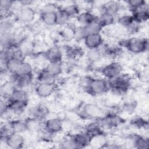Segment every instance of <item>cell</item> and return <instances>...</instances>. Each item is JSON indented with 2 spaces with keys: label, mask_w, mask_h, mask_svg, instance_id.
Wrapping results in <instances>:
<instances>
[{
  "label": "cell",
  "mask_w": 149,
  "mask_h": 149,
  "mask_svg": "<svg viewBox=\"0 0 149 149\" xmlns=\"http://www.w3.org/2000/svg\"><path fill=\"white\" fill-rule=\"evenodd\" d=\"M119 45L122 48H125L133 54H140L147 51L148 40L146 38L130 37L120 40Z\"/></svg>",
  "instance_id": "obj_1"
},
{
  "label": "cell",
  "mask_w": 149,
  "mask_h": 149,
  "mask_svg": "<svg viewBox=\"0 0 149 149\" xmlns=\"http://www.w3.org/2000/svg\"><path fill=\"white\" fill-rule=\"evenodd\" d=\"M85 88L92 95H101L109 90L108 80L101 77H87Z\"/></svg>",
  "instance_id": "obj_2"
},
{
  "label": "cell",
  "mask_w": 149,
  "mask_h": 149,
  "mask_svg": "<svg viewBox=\"0 0 149 149\" xmlns=\"http://www.w3.org/2000/svg\"><path fill=\"white\" fill-rule=\"evenodd\" d=\"M109 90L114 94L122 95L126 94L130 87L132 80L128 74L120 73L116 77L108 80Z\"/></svg>",
  "instance_id": "obj_3"
},
{
  "label": "cell",
  "mask_w": 149,
  "mask_h": 149,
  "mask_svg": "<svg viewBox=\"0 0 149 149\" xmlns=\"http://www.w3.org/2000/svg\"><path fill=\"white\" fill-rule=\"evenodd\" d=\"M97 120L104 130L117 127L125 122V119L122 117L114 112L107 113L104 116Z\"/></svg>",
  "instance_id": "obj_4"
},
{
  "label": "cell",
  "mask_w": 149,
  "mask_h": 149,
  "mask_svg": "<svg viewBox=\"0 0 149 149\" xmlns=\"http://www.w3.org/2000/svg\"><path fill=\"white\" fill-rule=\"evenodd\" d=\"M107 112L100 106L94 103H87L83 107L80 115L85 119H98L104 116Z\"/></svg>",
  "instance_id": "obj_5"
},
{
  "label": "cell",
  "mask_w": 149,
  "mask_h": 149,
  "mask_svg": "<svg viewBox=\"0 0 149 149\" xmlns=\"http://www.w3.org/2000/svg\"><path fill=\"white\" fill-rule=\"evenodd\" d=\"M122 65L116 61H113L107 63L100 69V73L103 78L108 80L116 77L122 73Z\"/></svg>",
  "instance_id": "obj_6"
},
{
  "label": "cell",
  "mask_w": 149,
  "mask_h": 149,
  "mask_svg": "<svg viewBox=\"0 0 149 149\" xmlns=\"http://www.w3.org/2000/svg\"><path fill=\"white\" fill-rule=\"evenodd\" d=\"M36 15V10L31 6L20 7L16 15V20L22 23H30L34 20Z\"/></svg>",
  "instance_id": "obj_7"
},
{
  "label": "cell",
  "mask_w": 149,
  "mask_h": 149,
  "mask_svg": "<svg viewBox=\"0 0 149 149\" xmlns=\"http://www.w3.org/2000/svg\"><path fill=\"white\" fill-rule=\"evenodd\" d=\"M42 128L48 132L55 134L63 130V121L56 116L48 118L44 122Z\"/></svg>",
  "instance_id": "obj_8"
},
{
  "label": "cell",
  "mask_w": 149,
  "mask_h": 149,
  "mask_svg": "<svg viewBox=\"0 0 149 149\" xmlns=\"http://www.w3.org/2000/svg\"><path fill=\"white\" fill-rule=\"evenodd\" d=\"M1 141H3L5 144L9 148L19 149L23 147L25 143V139L22 133H13L4 140H1Z\"/></svg>",
  "instance_id": "obj_9"
},
{
  "label": "cell",
  "mask_w": 149,
  "mask_h": 149,
  "mask_svg": "<svg viewBox=\"0 0 149 149\" xmlns=\"http://www.w3.org/2000/svg\"><path fill=\"white\" fill-rule=\"evenodd\" d=\"M71 137L75 148H83L90 146L91 137L86 131L76 133Z\"/></svg>",
  "instance_id": "obj_10"
},
{
  "label": "cell",
  "mask_w": 149,
  "mask_h": 149,
  "mask_svg": "<svg viewBox=\"0 0 149 149\" xmlns=\"http://www.w3.org/2000/svg\"><path fill=\"white\" fill-rule=\"evenodd\" d=\"M56 90V84H51L38 83L34 88V91L36 95L42 98H46L51 97L55 93Z\"/></svg>",
  "instance_id": "obj_11"
},
{
  "label": "cell",
  "mask_w": 149,
  "mask_h": 149,
  "mask_svg": "<svg viewBox=\"0 0 149 149\" xmlns=\"http://www.w3.org/2000/svg\"><path fill=\"white\" fill-rule=\"evenodd\" d=\"M84 45L88 49L100 48L104 45V38L101 33L88 34L84 38Z\"/></svg>",
  "instance_id": "obj_12"
},
{
  "label": "cell",
  "mask_w": 149,
  "mask_h": 149,
  "mask_svg": "<svg viewBox=\"0 0 149 149\" xmlns=\"http://www.w3.org/2000/svg\"><path fill=\"white\" fill-rule=\"evenodd\" d=\"M44 57L47 62H62L63 54L58 46H53L48 48L44 53Z\"/></svg>",
  "instance_id": "obj_13"
},
{
  "label": "cell",
  "mask_w": 149,
  "mask_h": 149,
  "mask_svg": "<svg viewBox=\"0 0 149 149\" xmlns=\"http://www.w3.org/2000/svg\"><path fill=\"white\" fill-rule=\"evenodd\" d=\"M11 80L16 88L24 89L29 87L33 83V75H12Z\"/></svg>",
  "instance_id": "obj_14"
},
{
  "label": "cell",
  "mask_w": 149,
  "mask_h": 149,
  "mask_svg": "<svg viewBox=\"0 0 149 149\" xmlns=\"http://www.w3.org/2000/svg\"><path fill=\"white\" fill-rule=\"evenodd\" d=\"M49 113L48 108L44 104H39L33 107L30 110V116L36 118L41 121Z\"/></svg>",
  "instance_id": "obj_15"
},
{
  "label": "cell",
  "mask_w": 149,
  "mask_h": 149,
  "mask_svg": "<svg viewBox=\"0 0 149 149\" xmlns=\"http://www.w3.org/2000/svg\"><path fill=\"white\" fill-rule=\"evenodd\" d=\"M104 56L111 58H115L121 55L123 49L119 45L104 44L101 48Z\"/></svg>",
  "instance_id": "obj_16"
},
{
  "label": "cell",
  "mask_w": 149,
  "mask_h": 149,
  "mask_svg": "<svg viewBox=\"0 0 149 149\" xmlns=\"http://www.w3.org/2000/svg\"><path fill=\"white\" fill-rule=\"evenodd\" d=\"M97 16L95 15L91 10L81 11L80 13L76 17V21L79 26H86L91 22L95 20Z\"/></svg>",
  "instance_id": "obj_17"
},
{
  "label": "cell",
  "mask_w": 149,
  "mask_h": 149,
  "mask_svg": "<svg viewBox=\"0 0 149 149\" xmlns=\"http://www.w3.org/2000/svg\"><path fill=\"white\" fill-rule=\"evenodd\" d=\"M0 42L1 49L11 48L19 45L16 36L13 32L1 34Z\"/></svg>",
  "instance_id": "obj_18"
},
{
  "label": "cell",
  "mask_w": 149,
  "mask_h": 149,
  "mask_svg": "<svg viewBox=\"0 0 149 149\" xmlns=\"http://www.w3.org/2000/svg\"><path fill=\"white\" fill-rule=\"evenodd\" d=\"M132 15L135 23L137 24H140L147 22L149 19L148 5L132 12Z\"/></svg>",
  "instance_id": "obj_19"
},
{
  "label": "cell",
  "mask_w": 149,
  "mask_h": 149,
  "mask_svg": "<svg viewBox=\"0 0 149 149\" xmlns=\"http://www.w3.org/2000/svg\"><path fill=\"white\" fill-rule=\"evenodd\" d=\"M122 9V4L116 1H109L105 2L101 6V12H104L116 16Z\"/></svg>",
  "instance_id": "obj_20"
},
{
  "label": "cell",
  "mask_w": 149,
  "mask_h": 149,
  "mask_svg": "<svg viewBox=\"0 0 149 149\" xmlns=\"http://www.w3.org/2000/svg\"><path fill=\"white\" fill-rule=\"evenodd\" d=\"M75 26L67 24L62 26V28L58 32L60 38L65 42H71L74 40Z\"/></svg>",
  "instance_id": "obj_21"
},
{
  "label": "cell",
  "mask_w": 149,
  "mask_h": 149,
  "mask_svg": "<svg viewBox=\"0 0 149 149\" xmlns=\"http://www.w3.org/2000/svg\"><path fill=\"white\" fill-rule=\"evenodd\" d=\"M36 79L38 83H40L54 84H56V77L49 73L44 68H42L38 72Z\"/></svg>",
  "instance_id": "obj_22"
},
{
  "label": "cell",
  "mask_w": 149,
  "mask_h": 149,
  "mask_svg": "<svg viewBox=\"0 0 149 149\" xmlns=\"http://www.w3.org/2000/svg\"><path fill=\"white\" fill-rule=\"evenodd\" d=\"M97 20L104 29L113 25L115 22H116V17L115 15L102 12L100 15L97 16Z\"/></svg>",
  "instance_id": "obj_23"
},
{
  "label": "cell",
  "mask_w": 149,
  "mask_h": 149,
  "mask_svg": "<svg viewBox=\"0 0 149 149\" xmlns=\"http://www.w3.org/2000/svg\"><path fill=\"white\" fill-rule=\"evenodd\" d=\"M116 22L120 27L126 29L127 31L137 24L134 21L132 15L129 14H124L120 16L116 19Z\"/></svg>",
  "instance_id": "obj_24"
},
{
  "label": "cell",
  "mask_w": 149,
  "mask_h": 149,
  "mask_svg": "<svg viewBox=\"0 0 149 149\" xmlns=\"http://www.w3.org/2000/svg\"><path fill=\"white\" fill-rule=\"evenodd\" d=\"M71 17L64 8L59 7L56 12V25L64 26L68 24Z\"/></svg>",
  "instance_id": "obj_25"
},
{
  "label": "cell",
  "mask_w": 149,
  "mask_h": 149,
  "mask_svg": "<svg viewBox=\"0 0 149 149\" xmlns=\"http://www.w3.org/2000/svg\"><path fill=\"white\" fill-rule=\"evenodd\" d=\"M28 101H16L9 100L7 106L10 108L16 115L22 113L26 109L28 105Z\"/></svg>",
  "instance_id": "obj_26"
},
{
  "label": "cell",
  "mask_w": 149,
  "mask_h": 149,
  "mask_svg": "<svg viewBox=\"0 0 149 149\" xmlns=\"http://www.w3.org/2000/svg\"><path fill=\"white\" fill-rule=\"evenodd\" d=\"M13 133H23L27 130V126L25 120L20 119H13L8 122Z\"/></svg>",
  "instance_id": "obj_27"
},
{
  "label": "cell",
  "mask_w": 149,
  "mask_h": 149,
  "mask_svg": "<svg viewBox=\"0 0 149 149\" xmlns=\"http://www.w3.org/2000/svg\"><path fill=\"white\" fill-rule=\"evenodd\" d=\"M44 68L47 72L55 77H57L62 74L63 70V66L62 62H47Z\"/></svg>",
  "instance_id": "obj_28"
},
{
  "label": "cell",
  "mask_w": 149,
  "mask_h": 149,
  "mask_svg": "<svg viewBox=\"0 0 149 149\" xmlns=\"http://www.w3.org/2000/svg\"><path fill=\"white\" fill-rule=\"evenodd\" d=\"M16 88V87L12 80L5 81L1 86V94L2 98L4 99H10Z\"/></svg>",
  "instance_id": "obj_29"
},
{
  "label": "cell",
  "mask_w": 149,
  "mask_h": 149,
  "mask_svg": "<svg viewBox=\"0 0 149 149\" xmlns=\"http://www.w3.org/2000/svg\"><path fill=\"white\" fill-rule=\"evenodd\" d=\"M104 55L101 48L88 49L87 52V60L91 63H95L101 61Z\"/></svg>",
  "instance_id": "obj_30"
},
{
  "label": "cell",
  "mask_w": 149,
  "mask_h": 149,
  "mask_svg": "<svg viewBox=\"0 0 149 149\" xmlns=\"http://www.w3.org/2000/svg\"><path fill=\"white\" fill-rule=\"evenodd\" d=\"M133 147L139 149H147L149 147L148 138L133 134Z\"/></svg>",
  "instance_id": "obj_31"
},
{
  "label": "cell",
  "mask_w": 149,
  "mask_h": 149,
  "mask_svg": "<svg viewBox=\"0 0 149 149\" xmlns=\"http://www.w3.org/2000/svg\"><path fill=\"white\" fill-rule=\"evenodd\" d=\"M104 130L101 127L99 123L97 120L96 122L89 123L86 129V132H87L91 137L104 134Z\"/></svg>",
  "instance_id": "obj_32"
},
{
  "label": "cell",
  "mask_w": 149,
  "mask_h": 149,
  "mask_svg": "<svg viewBox=\"0 0 149 149\" xmlns=\"http://www.w3.org/2000/svg\"><path fill=\"white\" fill-rule=\"evenodd\" d=\"M40 19L47 26L56 25V12H41Z\"/></svg>",
  "instance_id": "obj_33"
},
{
  "label": "cell",
  "mask_w": 149,
  "mask_h": 149,
  "mask_svg": "<svg viewBox=\"0 0 149 149\" xmlns=\"http://www.w3.org/2000/svg\"><path fill=\"white\" fill-rule=\"evenodd\" d=\"M18 49H19L18 45L13 47H11V48L1 49V51L0 54V59H1V63L3 64L8 60L13 57Z\"/></svg>",
  "instance_id": "obj_34"
},
{
  "label": "cell",
  "mask_w": 149,
  "mask_h": 149,
  "mask_svg": "<svg viewBox=\"0 0 149 149\" xmlns=\"http://www.w3.org/2000/svg\"><path fill=\"white\" fill-rule=\"evenodd\" d=\"M15 2L10 0H1L0 2V9L1 16L7 17L12 11Z\"/></svg>",
  "instance_id": "obj_35"
},
{
  "label": "cell",
  "mask_w": 149,
  "mask_h": 149,
  "mask_svg": "<svg viewBox=\"0 0 149 149\" xmlns=\"http://www.w3.org/2000/svg\"><path fill=\"white\" fill-rule=\"evenodd\" d=\"M33 68L32 65L27 61H23L15 74V75H30L33 74Z\"/></svg>",
  "instance_id": "obj_36"
},
{
  "label": "cell",
  "mask_w": 149,
  "mask_h": 149,
  "mask_svg": "<svg viewBox=\"0 0 149 149\" xmlns=\"http://www.w3.org/2000/svg\"><path fill=\"white\" fill-rule=\"evenodd\" d=\"M130 125L138 129H148V122L147 119L141 116H135L130 120Z\"/></svg>",
  "instance_id": "obj_37"
},
{
  "label": "cell",
  "mask_w": 149,
  "mask_h": 149,
  "mask_svg": "<svg viewBox=\"0 0 149 149\" xmlns=\"http://www.w3.org/2000/svg\"><path fill=\"white\" fill-rule=\"evenodd\" d=\"M66 55L70 59L80 58L84 54V51L81 48L78 46H69L66 49Z\"/></svg>",
  "instance_id": "obj_38"
},
{
  "label": "cell",
  "mask_w": 149,
  "mask_h": 149,
  "mask_svg": "<svg viewBox=\"0 0 149 149\" xmlns=\"http://www.w3.org/2000/svg\"><path fill=\"white\" fill-rule=\"evenodd\" d=\"M87 34H97V33H101V32L102 31L103 28L98 22L97 18L95 20L91 22L89 24L84 26Z\"/></svg>",
  "instance_id": "obj_39"
},
{
  "label": "cell",
  "mask_w": 149,
  "mask_h": 149,
  "mask_svg": "<svg viewBox=\"0 0 149 149\" xmlns=\"http://www.w3.org/2000/svg\"><path fill=\"white\" fill-rule=\"evenodd\" d=\"M10 99L16 101H28V94L24 89L16 88Z\"/></svg>",
  "instance_id": "obj_40"
},
{
  "label": "cell",
  "mask_w": 149,
  "mask_h": 149,
  "mask_svg": "<svg viewBox=\"0 0 149 149\" xmlns=\"http://www.w3.org/2000/svg\"><path fill=\"white\" fill-rule=\"evenodd\" d=\"M12 30H13L12 22L10 20L8 19L7 17L2 18L1 24H0L1 34L13 32Z\"/></svg>",
  "instance_id": "obj_41"
},
{
  "label": "cell",
  "mask_w": 149,
  "mask_h": 149,
  "mask_svg": "<svg viewBox=\"0 0 149 149\" xmlns=\"http://www.w3.org/2000/svg\"><path fill=\"white\" fill-rule=\"evenodd\" d=\"M126 2L132 12L148 5L147 2L143 0H129Z\"/></svg>",
  "instance_id": "obj_42"
},
{
  "label": "cell",
  "mask_w": 149,
  "mask_h": 149,
  "mask_svg": "<svg viewBox=\"0 0 149 149\" xmlns=\"http://www.w3.org/2000/svg\"><path fill=\"white\" fill-rule=\"evenodd\" d=\"M87 35L85 27L82 26H75L74 29V40L76 41H83Z\"/></svg>",
  "instance_id": "obj_43"
},
{
  "label": "cell",
  "mask_w": 149,
  "mask_h": 149,
  "mask_svg": "<svg viewBox=\"0 0 149 149\" xmlns=\"http://www.w3.org/2000/svg\"><path fill=\"white\" fill-rule=\"evenodd\" d=\"M15 113L8 106L4 109L1 110V118L5 122H8L14 119Z\"/></svg>",
  "instance_id": "obj_44"
},
{
  "label": "cell",
  "mask_w": 149,
  "mask_h": 149,
  "mask_svg": "<svg viewBox=\"0 0 149 149\" xmlns=\"http://www.w3.org/2000/svg\"><path fill=\"white\" fill-rule=\"evenodd\" d=\"M68 12L69 15L71 17H76L81 12L80 8L78 4L77 3H72L67 6L64 8Z\"/></svg>",
  "instance_id": "obj_45"
},
{
  "label": "cell",
  "mask_w": 149,
  "mask_h": 149,
  "mask_svg": "<svg viewBox=\"0 0 149 149\" xmlns=\"http://www.w3.org/2000/svg\"><path fill=\"white\" fill-rule=\"evenodd\" d=\"M60 6L55 3H47L41 8V12H56Z\"/></svg>",
  "instance_id": "obj_46"
},
{
  "label": "cell",
  "mask_w": 149,
  "mask_h": 149,
  "mask_svg": "<svg viewBox=\"0 0 149 149\" xmlns=\"http://www.w3.org/2000/svg\"><path fill=\"white\" fill-rule=\"evenodd\" d=\"M61 147L63 148H75L71 136L66 137L61 143Z\"/></svg>",
  "instance_id": "obj_47"
},
{
  "label": "cell",
  "mask_w": 149,
  "mask_h": 149,
  "mask_svg": "<svg viewBox=\"0 0 149 149\" xmlns=\"http://www.w3.org/2000/svg\"><path fill=\"white\" fill-rule=\"evenodd\" d=\"M33 3V1H22L19 2V3H20L21 7L30 6Z\"/></svg>",
  "instance_id": "obj_48"
}]
</instances>
